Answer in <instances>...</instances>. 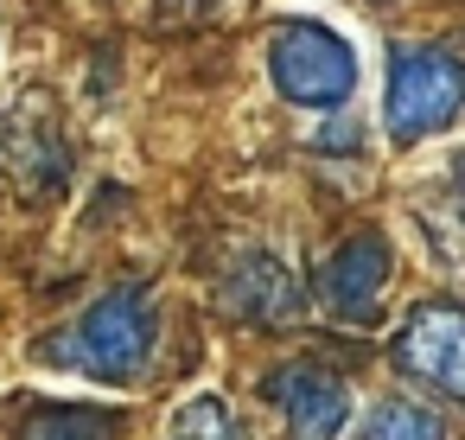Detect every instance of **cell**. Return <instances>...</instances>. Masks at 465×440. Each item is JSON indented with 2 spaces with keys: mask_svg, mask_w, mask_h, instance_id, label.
<instances>
[{
  "mask_svg": "<svg viewBox=\"0 0 465 440\" xmlns=\"http://www.w3.org/2000/svg\"><path fill=\"white\" fill-rule=\"evenodd\" d=\"M179 440H242V427H236L230 402L198 395V402H185V408H179Z\"/></svg>",
  "mask_w": 465,
  "mask_h": 440,
  "instance_id": "10",
  "label": "cell"
},
{
  "mask_svg": "<svg viewBox=\"0 0 465 440\" xmlns=\"http://www.w3.org/2000/svg\"><path fill=\"white\" fill-rule=\"evenodd\" d=\"M153 338H160V325H153L147 294H141V287H115V294H103L71 332L45 338L39 357L58 364V370H77V376H90V383H134V376L147 370V357H153Z\"/></svg>",
  "mask_w": 465,
  "mask_h": 440,
  "instance_id": "1",
  "label": "cell"
},
{
  "mask_svg": "<svg viewBox=\"0 0 465 440\" xmlns=\"http://www.w3.org/2000/svg\"><path fill=\"white\" fill-rule=\"evenodd\" d=\"M268 71L274 90L300 109H338L357 90V52L319 20H287L268 45Z\"/></svg>",
  "mask_w": 465,
  "mask_h": 440,
  "instance_id": "2",
  "label": "cell"
},
{
  "mask_svg": "<svg viewBox=\"0 0 465 440\" xmlns=\"http://www.w3.org/2000/svg\"><path fill=\"white\" fill-rule=\"evenodd\" d=\"M223 300H230L242 319H274V313L293 306V287H287V268H281L274 255H249V262L230 275Z\"/></svg>",
  "mask_w": 465,
  "mask_h": 440,
  "instance_id": "7",
  "label": "cell"
},
{
  "mask_svg": "<svg viewBox=\"0 0 465 440\" xmlns=\"http://www.w3.org/2000/svg\"><path fill=\"white\" fill-rule=\"evenodd\" d=\"M382 287H389V243L382 236H351L319 275V294L338 319H363L382 300Z\"/></svg>",
  "mask_w": 465,
  "mask_h": 440,
  "instance_id": "6",
  "label": "cell"
},
{
  "mask_svg": "<svg viewBox=\"0 0 465 440\" xmlns=\"http://www.w3.org/2000/svg\"><path fill=\"white\" fill-rule=\"evenodd\" d=\"M262 389H268V402L281 408V427H287L293 440H331V434L351 421V389H344V376L325 370V364H287V370H274Z\"/></svg>",
  "mask_w": 465,
  "mask_h": 440,
  "instance_id": "5",
  "label": "cell"
},
{
  "mask_svg": "<svg viewBox=\"0 0 465 440\" xmlns=\"http://www.w3.org/2000/svg\"><path fill=\"white\" fill-rule=\"evenodd\" d=\"M20 440H109V415L96 408H39Z\"/></svg>",
  "mask_w": 465,
  "mask_h": 440,
  "instance_id": "9",
  "label": "cell"
},
{
  "mask_svg": "<svg viewBox=\"0 0 465 440\" xmlns=\"http://www.w3.org/2000/svg\"><path fill=\"white\" fill-rule=\"evenodd\" d=\"M465 103V65L433 52V45H395L389 58V96H382V122L395 141H420L440 135Z\"/></svg>",
  "mask_w": 465,
  "mask_h": 440,
  "instance_id": "3",
  "label": "cell"
},
{
  "mask_svg": "<svg viewBox=\"0 0 465 440\" xmlns=\"http://www.w3.org/2000/svg\"><path fill=\"white\" fill-rule=\"evenodd\" d=\"M357 440H446V427H440L433 408H420V402H408V395H389V402H376V408L363 415Z\"/></svg>",
  "mask_w": 465,
  "mask_h": 440,
  "instance_id": "8",
  "label": "cell"
},
{
  "mask_svg": "<svg viewBox=\"0 0 465 440\" xmlns=\"http://www.w3.org/2000/svg\"><path fill=\"white\" fill-rule=\"evenodd\" d=\"M395 357H401L408 376H420L440 395L465 402V306H452V300L414 306L401 338H395Z\"/></svg>",
  "mask_w": 465,
  "mask_h": 440,
  "instance_id": "4",
  "label": "cell"
}]
</instances>
